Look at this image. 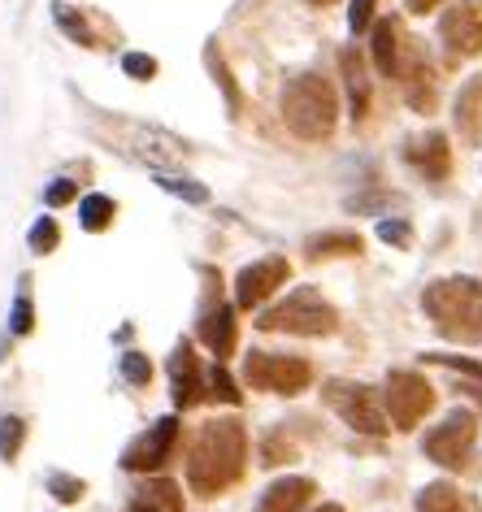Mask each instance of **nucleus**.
Instances as JSON below:
<instances>
[{"label":"nucleus","mask_w":482,"mask_h":512,"mask_svg":"<svg viewBox=\"0 0 482 512\" xmlns=\"http://www.w3.org/2000/svg\"><path fill=\"white\" fill-rule=\"evenodd\" d=\"M248 469V430L244 421L235 417H218L205 421L192 443V456H187V486L200 499H218L222 491L244 478Z\"/></svg>","instance_id":"1"},{"label":"nucleus","mask_w":482,"mask_h":512,"mask_svg":"<svg viewBox=\"0 0 482 512\" xmlns=\"http://www.w3.org/2000/svg\"><path fill=\"white\" fill-rule=\"evenodd\" d=\"M426 317L452 343L482 339V278H439L422 296Z\"/></svg>","instance_id":"2"},{"label":"nucleus","mask_w":482,"mask_h":512,"mask_svg":"<svg viewBox=\"0 0 482 512\" xmlns=\"http://www.w3.org/2000/svg\"><path fill=\"white\" fill-rule=\"evenodd\" d=\"M283 122L296 131L300 139H331L335 135V122H339V96L335 87L317 74H296L287 87H283Z\"/></svg>","instance_id":"3"},{"label":"nucleus","mask_w":482,"mask_h":512,"mask_svg":"<svg viewBox=\"0 0 482 512\" xmlns=\"http://www.w3.org/2000/svg\"><path fill=\"white\" fill-rule=\"evenodd\" d=\"M261 330H287V335H309V339H322V335H335L339 330V313L317 296L313 287H296L283 304L261 313Z\"/></svg>","instance_id":"4"},{"label":"nucleus","mask_w":482,"mask_h":512,"mask_svg":"<svg viewBox=\"0 0 482 512\" xmlns=\"http://www.w3.org/2000/svg\"><path fill=\"white\" fill-rule=\"evenodd\" d=\"M322 400L335 408L339 417H344V426H352L357 434H370V439H383L391 430V417L383 413V400H378L374 387H365V382H326L322 387Z\"/></svg>","instance_id":"5"},{"label":"nucleus","mask_w":482,"mask_h":512,"mask_svg":"<svg viewBox=\"0 0 482 512\" xmlns=\"http://www.w3.org/2000/svg\"><path fill=\"white\" fill-rule=\"evenodd\" d=\"M474 439H478V417L469 413V408H452V413L443 417L439 426L422 439V452L435 460V465L461 473V469H469V452H474Z\"/></svg>","instance_id":"6"},{"label":"nucleus","mask_w":482,"mask_h":512,"mask_svg":"<svg viewBox=\"0 0 482 512\" xmlns=\"http://www.w3.org/2000/svg\"><path fill=\"white\" fill-rule=\"evenodd\" d=\"M244 382L257 391L274 395H300L313 382V365L300 356H278V352H248L244 356Z\"/></svg>","instance_id":"7"},{"label":"nucleus","mask_w":482,"mask_h":512,"mask_svg":"<svg viewBox=\"0 0 482 512\" xmlns=\"http://www.w3.org/2000/svg\"><path fill=\"white\" fill-rule=\"evenodd\" d=\"M383 404H387V417L396 430H417V421L435 408V387H430L422 374H413V369H400V374L387 378Z\"/></svg>","instance_id":"8"},{"label":"nucleus","mask_w":482,"mask_h":512,"mask_svg":"<svg viewBox=\"0 0 482 512\" xmlns=\"http://www.w3.org/2000/svg\"><path fill=\"white\" fill-rule=\"evenodd\" d=\"M439 40L452 61H469L482 53V0H456L439 18Z\"/></svg>","instance_id":"9"},{"label":"nucleus","mask_w":482,"mask_h":512,"mask_svg":"<svg viewBox=\"0 0 482 512\" xmlns=\"http://www.w3.org/2000/svg\"><path fill=\"white\" fill-rule=\"evenodd\" d=\"M287 278H291L287 256H261V261H252L248 270H239V278H235V304H239V309H261V304L270 300L278 287H287Z\"/></svg>","instance_id":"10"},{"label":"nucleus","mask_w":482,"mask_h":512,"mask_svg":"<svg viewBox=\"0 0 482 512\" xmlns=\"http://www.w3.org/2000/svg\"><path fill=\"white\" fill-rule=\"evenodd\" d=\"M174 443H179V417H161L157 426H148V434H139V439L122 452V469H131V473L161 469L170 460Z\"/></svg>","instance_id":"11"},{"label":"nucleus","mask_w":482,"mask_h":512,"mask_svg":"<svg viewBox=\"0 0 482 512\" xmlns=\"http://www.w3.org/2000/svg\"><path fill=\"white\" fill-rule=\"evenodd\" d=\"M170 387H174V404L179 408H196L209 395V382L200 374V356L192 352V343H179L170 356Z\"/></svg>","instance_id":"12"},{"label":"nucleus","mask_w":482,"mask_h":512,"mask_svg":"<svg viewBox=\"0 0 482 512\" xmlns=\"http://www.w3.org/2000/svg\"><path fill=\"white\" fill-rule=\"evenodd\" d=\"M235 309L231 304H222V296L218 300H209L205 309H200V343L218 356V361H226V356L235 352Z\"/></svg>","instance_id":"13"},{"label":"nucleus","mask_w":482,"mask_h":512,"mask_svg":"<svg viewBox=\"0 0 482 512\" xmlns=\"http://www.w3.org/2000/svg\"><path fill=\"white\" fill-rule=\"evenodd\" d=\"M313 495H317L313 478H278L274 486H265V495L257 499V512H304Z\"/></svg>","instance_id":"14"},{"label":"nucleus","mask_w":482,"mask_h":512,"mask_svg":"<svg viewBox=\"0 0 482 512\" xmlns=\"http://www.w3.org/2000/svg\"><path fill=\"white\" fill-rule=\"evenodd\" d=\"M131 152L139 161H148V165H157V170H166V165L174 161H183V144L174 135L166 131H131Z\"/></svg>","instance_id":"15"},{"label":"nucleus","mask_w":482,"mask_h":512,"mask_svg":"<svg viewBox=\"0 0 482 512\" xmlns=\"http://www.w3.org/2000/svg\"><path fill=\"white\" fill-rule=\"evenodd\" d=\"M413 161H417V170H422L426 178H435V183H443L452 170V148H448V139H443L439 131H430L426 139H417L413 144Z\"/></svg>","instance_id":"16"},{"label":"nucleus","mask_w":482,"mask_h":512,"mask_svg":"<svg viewBox=\"0 0 482 512\" xmlns=\"http://www.w3.org/2000/svg\"><path fill=\"white\" fill-rule=\"evenodd\" d=\"M339 70H344V83H348V100H352V118H365L370 113V79H365V66L361 57L352 53V48H344L339 53Z\"/></svg>","instance_id":"17"},{"label":"nucleus","mask_w":482,"mask_h":512,"mask_svg":"<svg viewBox=\"0 0 482 512\" xmlns=\"http://www.w3.org/2000/svg\"><path fill=\"white\" fill-rule=\"evenodd\" d=\"M417 512H478L452 482H430L417 491Z\"/></svg>","instance_id":"18"},{"label":"nucleus","mask_w":482,"mask_h":512,"mask_svg":"<svg viewBox=\"0 0 482 512\" xmlns=\"http://www.w3.org/2000/svg\"><path fill=\"white\" fill-rule=\"evenodd\" d=\"M456 126H461V135L469 144H478V135H482V79H469L461 87V96H456Z\"/></svg>","instance_id":"19"},{"label":"nucleus","mask_w":482,"mask_h":512,"mask_svg":"<svg viewBox=\"0 0 482 512\" xmlns=\"http://www.w3.org/2000/svg\"><path fill=\"white\" fill-rule=\"evenodd\" d=\"M361 235H352V230H326V235H313L304 243V252H309V261L317 256H361Z\"/></svg>","instance_id":"20"},{"label":"nucleus","mask_w":482,"mask_h":512,"mask_svg":"<svg viewBox=\"0 0 482 512\" xmlns=\"http://www.w3.org/2000/svg\"><path fill=\"white\" fill-rule=\"evenodd\" d=\"M400 27H396V22H378V27H374V66L378 70H383V74H396L400 70Z\"/></svg>","instance_id":"21"},{"label":"nucleus","mask_w":482,"mask_h":512,"mask_svg":"<svg viewBox=\"0 0 482 512\" xmlns=\"http://www.w3.org/2000/svg\"><path fill=\"white\" fill-rule=\"evenodd\" d=\"M113 217H118V204H113L109 196H100V191L83 196V204H79V222H83V230H105Z\"/></svg>","instance_id":"22"},{"label":"nucleus","mask_w":482,"mask_h":512,"mask_svg":"<svg viewBox=\"0 0 482 512\" xmlns=\"http://www.w3.org/2000/svg\"><path fill=\"white\" fill-rule=\"evenodd\" d=\"M27 443V421L22 417H0V460H18Z\"/></svg>","instance_id":"23"},{"label":"nucleus","mask_w":482,"mask_h":512,"mask_svg":"<svg viewBox=\"0 0 482 512\" xmlns=\"http://www.w3.org/2000/svg\"><path fill=\"white\" fill-rule=\"evenodd\" d=\"M48 495H53L57 504H79L87 495V486L79 478H70V473H48Z\"/></svg>","instance_id":"24"},{"label":"nucleus","mask_w":482,"mask_h":512,"mask_svg":"<svg viewBox=\"0 0 482 512\" xmlns=\"http://www.w3.org/2000/svg\"><path fill=\"white\" fill-rule=\"evenodd\" d=\"M31 283L22 278V291H18V300H14V313H9V330L14 335H31V326H35V309H31Z\"/></svg>","instance_id":"25"},{"label":"nucleus","mask_w":482,"mask_h":512,"mask_svg":"<svg viewBox=\"0 0 482 512\" xmlns=\"http://www.w3.org/2000/svg\"><path fill=\"white\" fill-rule=\"evenodd\" d=\"M57 239H61V230H57V222L53 217H40L31 230H27V243H31V252H53L57 248Z\"/></svg>","instance_id":"26"},{"label":"nucleus","mask_w":482,"mask_h":512,"mask_svg":"<svg viewBox=\"0 0 482 512\" xmlns=\"http://www.w3.org/2000/svg\"><path fill=\"white\" fill-rule=\"evenodd\" d=\"M157 183H161V187H166V191H170V196H183L187 204H205V200H209V191H205V187H200V183H192V178H174V174H161V178H157Z\"/></svg>","instance_id":"27"},{"label":"nucleus","mask_w":482,"mask_h":512,"mask_svg":"<svg viewBox=\"0 0 482 512\" xmlns=\"http://www.w3.org/2000/svg\"><path fill=\"white\" fill-rule=\"evenodd\" d=\"M144 499H152V504L166 508V512H183V495H179V486H174V482H148Z\"/></svg>","instance_id":"28"},{"label":"nucleus","mask_w":482,"mask_h":512,"mask_svg":"<svg viewBox=\"0 0 482 512\" xmlns=\"http://www.w3.org/2000/svg\"><path fill=\"white\" fill-rule=\"evenodd\" d=\"M122 378L131 382V387H148L152 382V361L144 352H126L122 356Z\"/></svg>","instance_id":"29"},{"label":"nucleus","mask_w":482,"mask_h":512,"mask_svg":"<svg viewBox=\"0 0 482 512\" xmlns=\"http://www.w3.org/2000/svg\"><path fill=\"white\" fill-rule=\"evenodd\" d=\"M209 395L213 400H222V404H239V391H235V378L226 374V365L218 361L209 369Z\"/></svg>","instance_id":"30"},{"label":"nucleus","mask_w":482,"mask_h":512,"mask_svg":"<svg viewBox=\"0 0 482 512\" xmlns=\"http://www.w3.org/2000/svg\"><path fill=\"white\" fill-rule=\"evenodd\" d=\"M205 61H209V70H213V79L222 83V92H226V105H231V113H239V92H235V83H231V74H226V66H222V57H218V48H209L205 53Z\"/></svg>","instance_id":"31"},{"label":"nucleus","mask_w":482,"mask_h":512,"mask_svg":"<svg viewBox=\"0 0 482 512\" xmlns=\"http://www.w3.org/2000/svg\"><path fill=\"white\" fill-rule=\"evenodd\" d=\"M378 239H383V243H396V248H409V243H413V230H409V222L391 217V222H378Z\"/></svg>","instance_id":"32"},{"label":"nucleus","mask_w":482,"mask_h":512,"mask_svg":"<svg viewBox=\"0 0 482 512\" xmlns=\"http://www.w3.org/2000/svg\"><path fill=\"white\" fill-rule=\"evenodd\" d=\"M57 22H61V31H66L70 40H79V44H96V40H92V31H87V22H83V18H74L66 5H57Z\"/></svg>","instance_id":"33"},{"label":"nucleus","mask_w":482,"mask_h":512,"mask_svg":"<svg viewBox=\"0 0 482 512\" xmlns=\"http://www.w3.org/2000/svg\"><path fill=\"white\" fill-rule=\"evenodd\" d=\"M122 70L131 74V79H139V83H148L152 74H157V61H152L148 53H126L122 57Z\"/></svg>","instance_id":"34"},{"label":"nucleus","mask_w":482,"mask_h":512,"mask_svg":"<svg viewBox=\"0 0 482 512\" xmlns=\"http://www.w3.org/2000/svg\"><path fill=\"white\" fill-rule=\"evenodd\" d=\"M74 196H79V187H74L70 178H57V183L44 191V204H48V209H61V204H70Z\"/></svg>","instance_id":"35"},{"label":"nucleus","mask_w":482,"mask_h":512,"mask_svg":"<svg viewBox=\"0 0 482 512\" xmlns=\"http://www.w3.org/2000/svg\"><path fill=\"white\" fill-rule=\"evenodd\" d=\"M374 5H378V0H352V9H348V27L357 31V35L374 22Z\"/></svg>","instance_id":"36"},{"label":"nucleus","mask_w":482,"mask_h":512,"mask_svg":"<svg viewBox=\"0 0 482 512\" xmlns=\"http://www.w3.org/2000/svg\"><path fill=\"white\" fill-rule=\"evenodd\" d=\"M283 456H291V443L283 447V439L270 434V443H265V452H261V465H283Z\"/></svg>","instance_id":"37"},{"label":"nucleus","mask_w":482,"mask_h":512,"mask_svg":"<svg viewBox=\"0 0 482 512\" xmlns=\"http://www.w3.org/2000/svg\"><path fill=\"white\" fill-rule=\"evenodd\" d=\"M131 512H166V508H157V504H152V499H135Z\"/></svg>","instance_id":"38"},{"label":"nucleus","mask_w":482,"mask_h":512,"mask_svg":"<svg viewBox=\"0 0 482 512\" xmlns=\"http://www.w3.org/2000/svg\"><path fill=\"white\" fill-rule=\"evenodd\" d=\"M435 5H439V0H409L413 14H426V9H435Z\"/></svg>","instance_id":"39"},{"label":"nucleus","mask_w":482,"mask_h":512,"mask_svg":"<svg viewBox=\"0 0 482 512\" xmlns=\"http://www.w3.org/2000/svg\"><path fill=\"white\" fill-rule=\"evenodd\" d=\"M469 391V400H474L478 408H482V378H474V387H465Z\"/></svg>","instance_id":"40"},{"label":"nucleus","mask_w":482,"mask_h":512,"mask_svg":"<svg viewBox=\"0 0 482 512\" xmlns=\"http://www.w3.org/2000/svg\"><path fill=\"white\" fill-rule=\"evenodd\" d=\"M317 512H344V508H339V504H322V508H317Z\"/></svg>","instance_id":"41"},{"label":"nucleus","mask_w":482,"mask_h":512,"mask_svg":"<svg viewBox=\"0 0 482 512\" xmlns=\"http://www.w3.org/2000/svg\"><path fill=\"white\" fill-rule=\"evenodd\" d=\"M309 5H331V0H309Z\"/></svg>","instance_id":"42"}]
</instances>
